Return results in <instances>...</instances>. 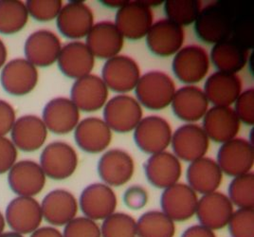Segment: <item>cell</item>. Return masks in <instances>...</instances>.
Masks as SVG:
<instances>
[{"label":"cell","mask_w":254,"mask_h":237,"mask_svg":"<svg viewBox=\"0 0 254 237\" xmlns=\"http://www.w3.org/2000/svg\"><path fill=\"white\" fill-rule=\"evenodd\" d=\"M234 112L237 117L247 125L254 123V88L250 87L241 92L234 103Z\"/></svg>","instance_id":"b9f144b4"},{"label":"cell","mask_w":254,"mask_h":237,"mask_svg":"<svg viewBox=\"0 0 254 237\" xmlns=\"http://www.w3.org/2000/svg\"><path fill=\"white\" fill-rule=\"evenodd\" d=\"M102 237H137V221L126 213H114L103 220Z\"/></svg>","instance_id":"74e56055"},{"label":"cell","mask_w":254,"mask_h":237,"mask_svg":"<svg viewBox=\"0 0 254 237\" xmlns=\"http://www.w3.org/2000/svg\"><path fill=\"white\" fill-rule=\"evenodd\" d=\"M63 237H102L100 226L85 216H76L64 228Z\"/></svg>","instance_id":"60d3db41"},{"label":"cell","mask_w":254,"mask_h":237,"mask_svg":"<svg viewBox=\"0 0 254 237\" xmlns=\"http://www.w3.org/2000/svg\"><path fill=\"white\" fill-rule=\"evenodd\" d=\"M108 88L101 77L88 74L77 79L71 86L70 100L79 110L95 112L106 106Z\"/></svg>","instance_id":"d6986e66"},{"label":"cell","mask_w":254,"mask_h":237,"mask_svg":"<svg viewBox=\"0 0 254 237\" xmlns=\"http://www.w3.org/2000/svg\"><path fill=\"white\" fill-rule=\"evenodd\" d=\"M197 194L188 184L176 183L164 189L160 196L161 212L174 222H184L195 215Z\"/></svg>","instance_id":"8fae6325"},{"label":"cell","mask_w":254,"mask_h":237,"mask_svg":"<svg viewBox=\"0 0 254 237\" xmlns=\"http://www.w3.org/2000/svg\"><path fill=\"white\" fill-rule=\"evenodd\" d=\"M216 162L222 173L233 178L251 173L254 163V145L246 139L234 138L222 143Z\"/></svg>","instance_id":"9c48e42d"},{"label":"cell","mask_w":254,"mask_h":237,"mask_svg":"<svg viewBox=\"0 0 254 237\" xmlns=\"http://www.w3.org/2000/svg\"><path fill=\"white\" fill-rule=\"evenodd\" d=\"M42 119L48 131L57 135H65L78 125L80 110L68 98H54L45 106Z\"/></svg>","instance_id":"cb8c5ba5"},{"label":"cell","mask_w":254,"mask_h":237,"mask_svg":"<svg viewBox=\"0 0 254 237\" xmlns=\"http://www.w3.org/2000/svg\"><path fill=\"white\" fill-rule=\"evenodd\" d=\"M173 136L171 124L159 116L141 118L134 130V140L139 150L154 155L166 151Z\"/></svg>","instance_id":"52a82bcc"},{"label":"cell","mask_w":254,"mask_h":237,"mask_svg":"<svg viewBox=\"0 0 254 237\" xmlns=\"http://www.w3.org/2000/svg\"><path fill=\"white\" fill-rule=\"evenodd\" d=\"M0 82L6 92L12 96H24L32 92L38 82L36 66L24 58H16L4 65Z\"/></svg>","instance_id":"2e32d148"},{"label":"cell","mask_w":254,"mask_h":237,"mask_svg":"<svg viewBox=\"0 0 254 237\" xmlns=\"http://www.w3.org/2000/svg\"><path fill=\"white\" fill-rule=\"evenodd\" d=\"M176 224L161 211H148L137 221V237H174Z\"/></svg>","instance_id":"836d02e7"},{"label":"cell","mask_w":254,"mask_h":237,"mask_svg":"<svg viewBox=\"0 0 254 237\" xmlns=\"http://www.w3.org/2000/svg\"><path fill=\"white\" fill-rule=\"evenodd\" d=\"M30 237H63V234L54 227H41L33 232Z\"/></svg>","instance_id":"c3c4849f"},{"label":"cell","mask_w":254,"mask_h":237,"mask_svg":"<svg viewBox=\"0 0 254 237\" xmlns=\"http://www.w3.org/2000/svg\"><path fill=\"white\" fill-rule=\"evenodd\" d=\"M85 45L94 57L108 60L121 53L125 38L113 22L101 21L94 24L86 35Z\"/></svg>","instance_id":"7402d4cb"},{"label":"cell","mask_w":254,"mask_h":237,"mask_svg":"<svg viewBox=\"0 0 254 237\" xmlns=\"http://www.w3.org/2000/svg\"><path fill=\"white\" fill-rule=\"evenodd\" d=\"M46 178L39 163L26 160L14 163L8 174V182L18 196L33 197L42 192Z\"/></svg>","instance_id":"ffe728a7"},{"label":"cell","mask_w":254,"mask_h":237,"mask_svg":"<svg viewBox=\"0 0 254 237\" xmlns=\"http://www.w3.org/2000/svg\"><path fill=\"white\" fill-rule=\"evenodd\" d=\"M141 76L138 63L127 55H117L106 60L102 69V80L108 89L126 94L132 91Z\"/></svg>","instance_id":"8992f818"},{"label":"cell","mask_w":254,"mask_h":237,"mask_svg":"<svg viewBox=\"0 0 254 237\" xmlns=\"http://www.w3.org/2000/svg\"><path fill=\"white\" fill-rule=\"evenodd\" d=\"M123 199L128 209L138 211L148 203V191L141 185H132L125 191Z\"/></svg>","instance_id":"ee69618b"},{"label":"cell","mask_w":254,"mask_h":237,"mask_svg":"<svg viewBox=\"0 0 254 237\" xmlns=\"http://www.w3.org/2000/svg\"><path fill=\"white\" fill-rule=\"evenodd\" d=\"M57 63L64 75L77 80L91 74L95 57L85 43L72 41L62 47Z\"/></svg>","instance_id":"4316f807"},{"label":"cell","mask_w":254,"mask_h":237,"mask_svg":"<svg viewBox=\"0 0 254 237\" xmlns=\"http://www.w3.org/2000/svg\"><path fill=\"white\" fill-rule=\"evenodd\" d=\"M5 220L14 233L32 234L42 223L41 204L33 197L17 196L7 206Z\"/></svg>","instance_id":"4fadbf2b"},{"label":"cell","mask_w":254,"mask_h":237,"mask_svg":"<svg viewBox=\"0 0 254 237\" xmlns=\"http://www.w3.org/2000/svg\"><path fill=\"white\" fill-rule=\"evenodd\" d=\"M142 108L137 99L119 94L106 102L104 120L111 131L120 134L134 131L142 118Z\"/></svg>","instance_id":"277c9868"},{"label":"cell","mask_w":254,"mask_h":237,"mask_svg":"<svg viewBox=\"0 0 254 237\" xmlns=\"http://www.w3.org/2000/svg\"><path fill=\"white\" fill-rule=\"evenodd\" d=\"M74 139L81 150L89 154H99L110 145L112 131L104 119L88 117L79 121L74 129Z\"/></svg>","instance_id":"83f0119b"},{"label":"cell","mask_w":254,"mask_h":237,"mask_svg":"<svg viewBox=\"0 0 254 237\" xmlns=\"http://www.w3.org/2000/svg\"><path fill=\"white\" fill-rule=\"evenodd\" d=\"M145 37L152 54L159 57H170L182 48L185 33L181 26L165 18L155 22Z\"/></svg>","instance_id":"5bb4252c"},{"label":"cell","mask_w":254,"mask_h":237,"mask_svg":"<svg viewBox=\"0 0 254 237\" xmlns=\"http://www.w3.org/2000/svg\"><path fill=\"white\" fill-rule=\"evenodd\" d=\"M78 155L74 148L64 142L56 140L49 143L40 157V166L46 177L54 180L70 178L78 166Z\"/></svg>","instance_id":"5b68a950"},{"label":"cell","mask_w":254,"mask_h":237,"mask_svg":"<svg viewBox=\"0 0 254 237\" xmlns=\"http://www.w3.org/2000/svg\"><path fill=\"white\" fill-rule=\"evenodd\" d=\"M250 50L233 38L214 44L211 51L210 61L218 71L236 74L249 62Z\"/></svg>","instance_id":"d6a6232c"},{"label":"cell","mask_w":254,"mask_h":237,"mask_svg":"<svg viewBox=\"0 0 254 237\" xmlns=\"http://www.w3.org/2000/svg\"><path fill=\"white\" fill-rule=\"evenodd\" d=\"M171 145L174 155L180 161L190 163L205 157L210 147V140L202 126L186 123L173 133Z\"/></svg>","instance_id":"30bf717a"},{"label":"cell","mask_w":254,"mask_h":237,"mask_svg":"<svg viewBox=\"0 0 254 237\" xmlns=\"http://www.w3.org/2000/svg\"><path fill=\"white\" fill-rule=\"evenodd\" d=\"M235 17L228 5L213 2L202 8L194 22V31L203 42L219 43L232 37Z\"/></svg>","instance_id":"6da1fadb"},{"label":"cell","mask_w":254,"mask_h":237,"mask_svg":"<svg viewBox=\"0 0 254 237\" xmlns=\"http://www.w3.org/2000/svg\"><path fill=\"white\" fill-rule=\"evenodd\" d=\"M25 4L29 15L40 22L56 19L63 7L61 0H29Z\"/></svg>","instance_id":"ab89813d"},{"label":"cell","mask_w":254,"mask_h":237,"mask_svg":"<svg viewBox=\"0 0 254 237\" xmlns=\"http://www.w3.org/2000/svg\"><path fill=\"white\" fill-rule=\"evenodd\" d=\"M16 117L13 108L8 102L0 100V137H5L11 132Z\"/></svg>","instance_id":"bcb514c9"},{"label":"cell","mask_w":254,"mask_h":237,"mask_svg":"<svg viewBox=\"0 0 254 237\" xmlns=\"http://www.w3.org/2000/svg\"><path fill=\"white\" fill-rule=\"evenodd\" d=\"M241 121L231 107H212L203 117L202 128L209 140L225 143L236 138Z\"/></svg>","instance_id":"603a6c76"},{"label":"cell","mask_w":254,"mask_h":237,"mask_svg":"<svg viewBox=\"0 0 254 237\" xmlns=\"http://www.w3.org/2000/svg\"><path fill=\"white\" fill-rule=\"evenodd\" d=\"M56 24L64 37L76 41L86 37L90 32L94 25V14L85 2L69 1L63 5Z\"/></svg>","instance_id":"7c38bea8"},{"label":"cell","mask_w":254,"mask_h":237,"mask_svg":"<svg viewBox=\"0 0 254 237\" xmlns=\"http://www.w3.org/2000/svg\"><path fill=\"white\" fill-rule=\"evenodd\" d=\"M177 91L174 80L159 70L140 76L135 87L137 101L149 110L159 111L169 107Z\"/></svg>","instance_id":"7a4b0ae2"},{"label":"cell","mask_w":254,"mask_h":237,"mask_svg":"<svg viewBox=\"0 0 254 237\" xmlns=\"http://www.w3.org/2000/svg\"><path fill=\"white\" fill-rule=\"evenodd\" d=\"M17 159V148L10 139L0 137V175L9 172Z\"/></svg>","instance_id":"f6af8a7d"},{"label":"cell","mask_w":254,"mask_h":237,"mask_svg":"<svg viewBox=\"0 0 254 237\" xmlns=\"http://www.w3.org/2000/svg\"><path fill=\"white\" fill-rule=\"evenodd\" d=\"M233 212V205L228 195L216 191L198 198L195 216L200 225L214 232L227 227Z\"/></svg>","instance_id":"ac0fdd59"},{"label":"cell","mask_w":254,"mask_h":237,"mask_svg":"<svg viewBox=\"0 0 254 237\" xmlns=\"http://www.w3.org/2000/svg\"><path fill=\"white\" fill-rule=\"evenodd\" d=\"M114 24L124 38L139 40L146 36L154 24L153 11L142 1H128L117 11Z\"/></svg>","instance_id":"ba28073f"},{"label":"cell","mask_w":254,"mask_h":237,"mask_svg":"<svg viewBox=\"0 0 254 237\" xmlns=\"http://www.w3.org/2000/svg\"><path fill=\"white\" fill-rule=\"evenodd\" d=\"M201 9L202 1L199 0H167L164 3L167 19L182 28L194 23Z\"/></svg>","instance_id":"d590c367"},{"label":"cell","mask_w":254,"mask_h":237,"mask_svg":"<svg viewBox=\"0 0 254 237\" xmlns=\"http://www.w3.org/2000/svg\"><path fill=\"white\" fill-rule=\"evenodd\" d=\"M186 178L190 188L196 194L204 195L217 191L222 182L223 173L214 160L203 157L190 162Z\"/></svg>","instance_id":"1f68e13d"},{"label":"cell","mask_w":254,"mask_h":237,"mask_svg":"<svg viewBox=\"0 0 254 237\" xmlns=\"http://www.w3.org/2000/svg\"><path fill=\"white\" fill-rule=\"evenodd\" d=\"M29 20L26 4L19 0H0V33L20 32Z\"/></svg>","instance_id":"e575fe53"},{"label":"cell","mask_w":254,"mask_h":237,"mask_svg":"<svg viewBox=\"0 0 254 237\" xmlns=\"http://www.w3.org/2000/svg\"><path fill=\"white\" fill-rule=\"evenodd\" d=\"M146 6H148L149 8L153 7V6H159L160 4L163 3V1H142Z\"/></svg>","instance_id":"db71d44e"},{"label":"cell","mask_w":254,"mask_h":237,"mask_svg":"<svg viewBox=\"0 0 254 237\" xmlns=\"http://www.w3.org/2000/svg\"><path fill=\"white\" fill-rule=\"evenodd\" d=\"M0 237H24L20 234L14 233V232H6L0 235Z\"/></svg>","instance_id":"f5cc1de1"},{"label":"cell","mask_w":254,"mask_h":237,"mask_svg":"<svg viewBox=\"0 0 254 237\" xmlns=\"http://www.w3.org/2000/svg\"><path fill=\"white\" fill-rule=\"evenodd\" d=\"M143 168L149 183L158 189H166L178 183L182 174L180 160L167 151L151 155Z\"/></svg>","instance_id":"d4e9b609"},{"label":"cell","mask_w":254,"mask_h":237,"mask_svg":"<svg viewBox=\"0 0 254 237\" xmlns=\"http://www.w3.org/2000/svg\"><path fill=\"white\" fill-rule=\"evenodd\" d=\"M210 65V55L206 50L197 45H189L175 54L172 67L178 80L187 86H193L207 76Z\"/></svg>","instance_id":"3957f363"},{"label":"cell","mask_w":254,"mask_h":237,"mask_svg":"<svg viewBox=\"0 0 254 237\" xmlns=\"http://www.w3.org/2000/svg\"><path fill=\"white\" fill-rule=\"evenodd\" d=\"M118 198L113 189L105 183L86 186L79 199V207L84 216L91 220H105L115 213Z\"/></svg>","instance_id":"9a60e30c"},{"label":"cell","mask_w":254,"mask_h":237,"mask_svg":"<svg viewBox=\"0 0 254 237\" xmlns=\"http://www.w3.org/2000/svg\"><path fill=\"white\" fill-rule=\"evenodd\" d=\"M228 197L238 209H254V173L233 178L229 185Z\"/></svg>","instance_id":"8d00e7d4"},{"label":"cell","mask_w":254,"mask_h":237,"mask_svg":"<svg viewBox=\"0 0 254 237\" xmlns=\"http://www.w3.org/2000/svg\"><path fill=\"white\" fill-rule=\"evenodd\" d=\"M209 104L200 87L185 86L177 89L171 106L177 118L188 123H193L205 116Z\"/></svg>","instance_id":"484cf974"},{"label":"cell","mask_w":254,"mask_h":237,"mask_svg":"<svg viewBox=\"0 0 254 237\" xmlns=\"http://www.w3.org/2000/svg\"><path fill=\"white\" fill-rule=\"evenodd\" d=\"M203 91L213 107H231L243 91V86L237 74L216 71L208 77Z\"/></svg>","instance_id":"f546056e"},{"label":"cell","mask_w":254,"mask_h":237,"mask_svg":"<svg viewBox=\"0 0 254 237\" xmlns=\"http://www.w3.org/2000/svg\"><path fill=\"white\" fill-rule=\"evenodd\" d=\"M250 51L254 48V25L246 16H236L233 24L232 37Z\"/></svg>","instance_id":"7bdbcfd3"},{"label":"cell","mask_w":254,"mask_h":237,"mask_svg":"<svg viewBox=\"0 0 254 237\" xmlns=\"http://www.w3.org/2000/svg\"><path fill=\"white\" fill-rule=\"evenodd\" d=\"M11 141L24 152L40 149L48 137V129L42 118L35 115H25L17 118L11 131Z\"/></svg>","instance_id":"4dcf8cb0"},{"label":"cell","mask_w":254,"mask_h":237,"mask_svg":"<svg viewBox=\"0 0 254 237\" xmlns=\"http://www.w3.org/2000/svg\"><path fill=\"white\" fill-rule=\"evenodd\" d=\"M227 227L232 237H254V209L234 211Z\"/></svg>","instance_id":"f35d334b"},{"label":"cell","mask_w":254,"mask_h":237,"mask_svg":"<svg viewBox=\"0 0 254 237\" xmlns=\"http://www.w3.org/2000/svg\"><path fill=\"white\" fill-rule=\"evenodd\" d=\"M6 227V220H5V216H3V214L0 212V235L3 234L4 230Z\"/></svg>","instance_id":"816d5d0a"},{"label":"cell","mask_w":254,"mask_h":237,"mask_svg":"<svg viewBox=\"0 0 254 237\" xmlns=\"http://www.w3.org/2000/svg\"><path fill=\"white\" fill-rule=\"evenodd\" d=\"M135 172L132 156L123 149L113 148L106 151L98 162V173L104 183L109 187L127 184Z\"/></svg>","instance_id":"e0dca14e"},{"label":"cell","mask_w":254,"mask_h":237,"mask_svg":"<svg viewBox=\"0 0 254 237\" xmlns=\"http://www.w3.org/2000/svg\"><path fill=\"white\" fill-rule=\"evenodd\" d=\"M128 1H125V0H123V1H112V0H109V1H101V3L103 4V5H105L106 7H108V8H112V9H118V10H120L121 8H123L126 4H127Z\"/></svg>","instance_id":"681fc988"},{"label":"cell","mask_w":254,"mask_h":237,"mask_svg":"<svg viewBox=\"0 0 254 237\" xmlns=\"http://www.w3.org/2000/svg\"><path fill=\"white\" fill-rule=\"evenodd\" d=\"M43 218L53 226H65L77 216L79 204L74 194L64 189L50 192L42 200Z\"/></svg>","instance_id":"f1b7e54d"},{"label":"cell","mask_w":254,"mask_h":237,"mask_svg":"<svg viewBox=\"0 0 254 237\" xmlns=\"http://www.w3.org/2000/svg\"><path fill=\"white\" fill-rule=\"evenodd\" d=\"M7 55H8L7 48H6L4 42L0 39V68L3 65H5L6 60H7Z\"/></svg>","instance_id":"f907efd6"},{"label":"cell","mask_w":254,"mask_h":237,"mask_svg":"<svg viewBox=\"0 0 254 237\" xmlns=\"http://www.w3.org/2000/svg\"><path fill=\"white\" fill-rule=\"evenodd\" d=\"M61 49L62 44L56 33L39 30L32 33L25 42V59L34 66H50L58 60Z\"/></svg>","instance_id":"44dd1931"},{"label":"cell","mask_w":254,"mask_h":237,"mask_svg":"<svg viewBox=\"0 0 254 237\" xmlns=\"http://www.w3.org/2000/svg\"><path fill=\"white\" fill-rule=\"evenodd\" d=\"M181 237H217L215 233L206 228L202 226L200 224L192 225V226L187 228L181 235Z\"/></svg>","instance_id":"7dc6e473"}]
</instances>
